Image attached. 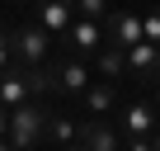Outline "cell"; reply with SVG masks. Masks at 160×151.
<instances>
[{
  "label": "cell",
  "mask_w": 160,
  "mask_h": 151,
  "mask_svg": "<svg viewBox=\"0 0 160 151\" xmlns=\"http://www.w3.org/2000/svg\"><path fill=\"white\" fill-rule=\"evenodd\" d=\"M47 113H52V109H42L38 95L24 99L19 109H10V132H5L10 146H14V151H33V146L47 137Z\"/></svg>",
  "instance_id": "obj_1"
},
{
  "label": "cell",
  "mask_w": 160,
  "mask_h": 151,
  "mask_svg": "<svg viewBox=\"0 0 160 151\" xmlns=\"http://www.w3.org/2000/svg\"><path fill=\"white\" fill-rule=\"evenodd\" d=\"M10 38H14V61H19V66H42L47 52H52V33H47L42 24H24V29H14Z\"/></svg>",
  "instance_id": "obj_2"
},
{
  "label": "cell",
  "mask_w": 160,
  "mask_h": 151,
  "mask_svg": "<svg viewBox=\"0 0 160 151\" xmlns=\"http://www.w3.org/2000/svg\"><path fill=\"white\" fill-rule=\"evenodd\" d=\"M127 52V76H137V81H146V85H160V47L155 43H132V47H122Z\"/></svg>",
  "instance_id": "obj_3"
},
{
  "label": "cell",
  "mask_w": 160,
  "mask_h": 151,
  "mask_svg": "<svg viewBox=\"0 0 160 151\" xmlns=\"http://www.w3.org/2000/svg\"><path fill=\"white\" fill-rule=\"evenodd\" d=\"M104 38L118 43V47L141 43V38H146V33H141V14H132V10H108V14H104Z\"/></svg>",
  "instance_id": "obj_4"
},
{
  "label": "cell",
  "mask_w": 160,
  "mask_h": 151,
  "mask_svg": "<svg viewBox=\"0 0 160 151\" xmlns=\"http://www.w3.org/2000/svg\"><path fill=\"white\" fill-rule=\"evenodd\" d=\"M66 43H71V52H80V57L99 52V47H104V19H90V14L71 19V29H66Z\"/></svg>",
  "instance_id": "obj_5"
},
{
  "label": "cell",
  "mask_w": 160,
  "mask_h": 151,
  "mask_svg": "<svg viewBox=\"0 0 160 151\" xmlns=\"http://www.w3.org/2000/svg\"><path fill=\"white\" fill-rule=\"evenodd\" d=\"M80 146L85 151H122V132L108 118H85L80 123Z\"/></svg>",
  "instance_id": "obj_6"
},
{
  "label": "cell",
  "mask_w": 160,
  "mask_h": 151,
  "mask_svg": "<svg viewBox=\"0 0 160 151\" xmlns=\"http://www.w3.org/2000/svg\"><path fill=\"white\" fill-rule=\"evenodd\" d=\"M33 5H38V24L52 38H66V29L75 19V0H33Z\"/></svg>",
  "instance_id": "obj_7"
},
{
  "label": "cell",
  "mask_w": 160,
  "mask_h": 151,
  "mask_svg": "<svg viewBox=\"0 0 160 151\" xmlns=\"http://www.w3.org/2000/svg\"><path fill=\"white\" fill-rule=\"evenodd\" d=\"M85 85H90V66L80 61V52H71L66 61H57V95H85Z\"/></svg>",
  "instance_id": "obj_8"
},
{
  "label": "cell",
  "mask_w": 160,
  "mask_h": 151,
  "mask_svg": "<svg viewBox=\"0 0 160 151\" xmlns=\"http://www.w3.org/2000/svg\"><path fill=\"white\" fill-rule=\"evenodd\" d=\"M118 132H122V137H151V132H155V109H151L146 99L127 104V109L118 113Z\"/></svg>",
  "instance_id": "obj_9"
},
{
  "label": "cell",
  "mask_w": 160,
  "mask_h": 151,
  "mask_svg": "<svg viewBox=\"0 0 160 151\" xmlns=\"http://www.w3.org/2000/svg\"><path fill=\"white\" fill-rule=\"evenodd\" d=\"M24 99H33V85H28L24 66H5V71H0V104H5V109H19Z\"/></svg>",
  "instance_id": "obj_10"
},
{
  "label": "cell",
  "mask_w": 160,
  "mask_h": 151,
  "mask_svg": "<svg viewBox=\"0 0 160 151\" xmlns=\"http://www.w3.org/2000/svg\"><path fill=\"white\" fill-rule=\"evenodd\" d=\"M80 104H85L90 118H104V113L118 104V81H90L85 95H80Z\"/></svg>",
  "instance_id": "obj_11"
},
{
  "label": "cell",
  "mask_w": 160,
  "mask_h": 151,
  "mask_svg": "<svg viewBox=\"0 0 160 151\" xmlns=\"http://www.w3.org/2000/svg\"><path fill=\"white\" fill-rule=\"evenodd\" d=\"M94 66H99L104 81H118V76H127V52H122L118 43H104V47L94 52Z\"/></svg>",
  "instance_id": "obj_12"
},
{
  "label": "cell",
  "mask_w": 160,
  "mask_h": 151,
  "mask_svg": "<svg viewBox=\"0 0 160 151\" xmlns=\"http://www.w3.org/2000/svg\"><path fill=\"white\" fill-rule=\"evenodd\" d=\"M47 137H52L57 146H75V142H80V128H75L71 113H57V109H52V113H47Z\"/></svg>",
  "instance_id": "obj_13"
},
{
  "label": "cell",
  "mask_w": 160,
  "mask_h": 151,
  "mask_svg": "<svg viewBox=\"0 0 160 151\" xmlns=\"http://www.w3.org/2000/svg\"><path fill=\"white\" fill-rule=\"evenodd\" d=\"M24 76H28V85H33V95H57V66H24Z\"/></svg>",
  "instance_id": "obj_14"
},
{
  "label": "cell",
  "mask_w": 160,
  "mask_h": 151,
  "mask_svg": "<svg viewBox=\"0 0 160 151\" xmlns=\"http://www.w3.org/2000/svg\"><path fill=\"white\" fill-rule=\"evenodd\" d=\"M113 5H108V0H75V14H90V19H104Z\"/></svg>",
  "instance_id": "obj_15"
},
{
  "label": "cell",
  "mask_w": 160,
  "mask_h": 151,
  "mask_svg": "<svg viewBox=\"0 0 160 151\" xmlns=\"http://www.w3.org/2000/svg\"><path fill=\"white\" fill-rule=\"evenodd\" d=\"M141 33H146V43H155V47H160V5L141 19Z\"/></svg>",
  "instance_id": "obj_16"
},
{
  "label": "cell",
  "mask_w": 160,
  "mask_h": 151,
  "mask_svg": "<svg viewBox=\"0 0 160 151\" xmlns=\"http://www.w3.org/2000/svg\"><path fill=\"white\" fill-rule=\"evenodd\" d=\"M5 66H14V38L0 29V71H5Z\"/></svg>",
  "instance_id": "obj_17"
},
{
  "label": "cell",
  "mask_w": 160,
  "mask_h": 151,
  "mask_svg": "<svg viewBox=\"0 0 160 151\" xmlns=\"http://www.w3.org/2000/svg\"><path fill=\"white\" fill-rule=\"evenodd\" d=\"M122 151H151V137H122Z\"/></svg>",
  "instance_id": "obj_18"
},
{
  "label": "cell",
  "mask_w": 160,
  "mask_h": 151,
  "mask_svg": "<svg viewBox=\"0 0 160 151\" xmlns=\"http://www.w3.org/2000/svg\"><path fill=\"white\" fill-rule=\"evenodd\" d=\"M5 132H10V109L0 104V137H5Z\"/></svg>",
  "instance_id": "obj_19"
},
{
  "label": "cell",
  "mask_w": 160,
  "mask_h": 151,
  "mask_svg": "<svg viewBox=\"0 0 160 151\" xmlns=\"http://www.w3.org/2000/svg\"><path fill=\"white\" fill-rule=\"evenodd\" d=\"M151 151H160V132H151Z\"/></svg>",
  "instance_id": "obj_20"
},
{
  "label": "cell",
  "mask_w": 160,
  "mask_h": 151,
  "mask_svg": "<svg viewBox=\"0 0 160 151\" xmlns=\"http://www.w3.org/2000/svg\"><path fill=\"white\" fill-rule=\"evenodd\" d=\"M0 151H14V146H10V142H5V137H0Z\"/></svg>",
  "instance_id": "obj_21"
},
{
  "label": "cell",
  "mask_w": 160,
  "mask_h": 151,
  "mask_svg": "<svg viewBox=\"0 0 160 151\" xmlns=\"http://www.w3.org/2000/svg\"><path fill=\"white\" fill-rule=\"evenodd\" d=\"M61 151H85V146H61Z\"/></svg>",
  "instance_id": "obj_22"
},
{
  "label": "cell",
  "mask_w": 160,
  "mask_h": 151,
  "mask_svg": "<svg viewBox=\"0 0 160 151\" xmlns=\"http://www.w3.org/2000/svg\"><path fill=\"white\" fill-rule=\"evenodd\" d=\"M14 5H33V0H14Z\"/></svg>",
  "instance_id": "obj_23"
}]
</instances>
